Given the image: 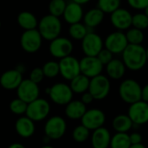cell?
I'll return each instance as SVG.
<instances>
[{
	"mask_svg": "<svg viewBox=\"0 0 148 148\" xmlns=\"http://www.w3.org/2000/svg\"><path fill=\"white\" fill-rule=\"evenodd\" d=\"M49 112L50 105L49 101L42 98H37L28 103L25 114L34 122H36L46 119L49 114Z\"/></svg>",
	"mask_w": 148,
	"mask_h": 148,
	"instance_id": "cell-6",
	"label": "cell"
},
{
	"mask_svg": "<svg viewBox=\"0 0 148 148\" xmlns=\"http://www.w3.org/2000/svg\"><path fill=\"white\" fill-rule=\"evenodd\" d=\"M42 40L37 29L24 30L20 37V45L26 53L33 54L41 49Z\"/></svg>",
	"mask_w": 148,
	"mask_h": 148,
	"instance_id": "cell-8",
	"label": "cell"
},
{
	"mask_svg": "<svg viewBox=\"0 0 148 148\" xmlns=\"http://www.w3.org/2000/svg\"><path fill=\"white\" fill-rule=\"evenodd\" d=\"M97 58L100 60V62L106 66L108 62H110L113 59H114V54L112 52H110L108 49H103L101 50V52L97 55Z\"/></svg>",
	"mask_w": 148,
	"mask_h": 148,
	"instance_id": "cell-38",
	"label": "cell"
},
{
	"mask_svg": "<svg viewBox=\"0 0 148 148\" xmlns=\"http://www.w3.org/2000/svg\"><path fill=\"white\" fill-rule=\"evenodd\" d=\"M129 139H130L131 145L140 144L142 142V136L140 133H137V132H134V133L129 134Z\"/></svg>",
	"mask_w": 148,
	"mask_h": 148,
	"instance_id": "cell-40",
	"label": "cell"
},
{
	"mask_svg": "<svg viewBox=\"0 0 148 148\" xmlns=\"http://www.w3.org/2000/svg\"><path fill=\"white\" fill-rule=\"evenodd\" d=\"M59 62V69L60 75L68 81H71L73 78L81 74L80 69V61L73 56H69L60 59Z\"/></svg>",
	"mask_w": 148,
	"mask_h": 148,
	"instance_id": "cell-12",
	"label": "cell"
},
{
	"mask_svg": "<svg viewBox=\"0 0 148 148\" xmlns=\"http://www.w3.org/2000/svg\"><path fill=\"white\" fill-rule=\"evenodd\" d=\"M17 97L26 103H29L39 98L40 88L38 84L29 79H23L16 88Z\"/></svg>",
	"mask_w": 148,
	"mask_h": 148,
	"instance_id": "cell-15",
	"label": "cell"
},
{
	"mask_svg": "<svg viewBox=\"0 0 148 148\" xmlns=\"http://www.w3.org/2000/svg\"><path fill=\"white\" fill-rule=\"evenodd\" d=\"M132 26L141 30H145L148 28V17L144 12H138L133 15Z\"/></svg>",
	"mask_w": 148,
	"mask_h": 148,
	"instance_id": "cell-35",
	"label": "cell"
},
{
	"mask_svg": "<svg viewBox=\"0 0 148 148\" xmlns=\"http://www.w3.org/2000/svg\"><path fill=\"white\" fill-rule=\"evenodd\" d=\"M90 135V130H88L83 125H80L75 127L72 133V137L75 141L78 143L85 142Z\"/></svg>",
	"mask_w": 148,
	"mask_h": 148,
	"instance_id": "cell-34",
	"label": "cell"
},
{
	"mask_svg": "<svg viewBox=\"0 0 148 148\" xmlns=\"http://www.w3.org/2000/svg\"><path fill=\"white\" fill-rule=\"evenodd\" d=\"M44 74L42 71V69L40 67H36L34 68L30 73H29V80H31L32 82H34L36 84H39L40 82H42V80L44 79Z\"/></svg>",
	"mask_w": 148,
	"mask_h": 148,
	"instance_id": "cell-37",
	"label": "cell"
},
{
	"mask_svg": "<svg viewBox=\"0 0 148 148\" xmlns=\"http://www.w3.org/2000/svg\"><path fill=\"white\" fill-rule=\"evenodd\" d=\"M111 82L108 76L101 74L90 79L88 92L95 100L101 101L105 99L110 92Z\"/></svg>",
	"mask_w": 148,
	"mask_h": 148,
	"instance_id": "cell-4",
	"label": "cell"
},
{
	"mask_svg": "<svg viewBox=\"0 0 148 148\" xmlns=\"http://www.w3.org/2000/svg\"><path fill=\"white\" fill-rule=\"evenodd\" d=\"M121 0H98L97 7L105 14H111L121 7Z\"/></svg>",
	"mask_w": 148,
	"mask_h": 148,
	"instance_id": "cell-31",
	"label": "cell"
},
{
	"mask_svg": "<svg viewBox=\"0 0 148 148\" xmlns=\"http://www.w3.org/2000/svg\"><path fill=\"white\" fill-rule=\"evenodd\" d=\"M105 13L98 7L88 10L83 16V23L90 29L93 30L95 28L99 26L104 20Z\"/></svg>",
	"mask_w": 148,
	"mask_h": 148,
	"instance_id": "cell-21",
	"label": "cell"
},
{
	"mask_svg": "<svg viewBox=\"0 0 148 148\" xmlns=\"http://www.w3.org/2000/svg\"><path fill=\"white\" fill-rule=\"evenodd\" d=\"M127 115L134 126H141L148 123V102L142 100L130 104Z\"/></svg>",
	"mask_w": 148,
	"mask_h": 148,
	"instance_id": "cell-14",
	"label": "cell"
},
{
	"mask_svg": "<svg viewBox=\"0 0 148 148\" xmlns=\"http://www.w3.org/2000/svg\"><path fill=\"white\" fill-rule=\"evenodd\" d=\"M110 132L101 127L93 131L91 135V144L93 148H108L111 141Z\"/></svg>",
	"mask_w": 148,
	"mask_h": 148,
	"instance_id": "cell-20",
	"label": "cell"
},
{
	"mask_svg": "<svg viewBox=\"0 0 148 148\" xmlns=\"http://www.w3.org/2000/svg\"><path fill=\"white\" fill-rule=\"evenodd\" d=\"M15 128L17 134L22 138H29L36 131L35 122L27 116H22L17 119Z\"/></svg>",
	"mask_w": 148,
	"mask_h": 148,
	"instance_id": "cell-22",
	"label": "cell"
},
{
	"mask_svg": "<svg viewBox=\"0 0 148 148\" xmlns=\"http://www.w3.org/2000/svg\"><path fill=\"white\" fill-rule=\"evenodd\" d=\"M23 74L16 69L4 71L0 76V85L6 90H14L23 81Z\"/></svg>",
	"mask_w": 148,
	"mask_h": 148,
	"instance_id": "cell-18",
	"label": "cell"
},
{
	"mask_svg": "<svg viewBox=\"0 0 148 148\" xmlns=\"http://www.w3.org/2000/svg\"><path fill=\"white\" fill-rule=\"evenodd\" d=\"M132 13L126 8L120 7L110 14V23L116 30L125 31L132 27Z\"/></svg>",
	"mask_w": 148,
	"mask_h": 148,
	"instance_id": "cell-13",
	"label": "cell"
},
{
	"mask_svg": "<svg viewBox=\"0 0 148 148\" xmlns=\"http://www.w3.org/2000/svg\"><path fill=\"white\" fill-rule=\"evenodd\" d=\"M86 111L87 106L79 100H72L66 105L65 108V114L71 120L82 119Z\"/></svg>",
	"mask_w": 148,
	"mask_h": 148,
	"instance_id": "cell-24",
	"label": "cell"
},
{
	"mask_svg": "<svg viewBox=\"0 0 148 148\" xmlns=\"http://www.w3.org/2000/svg\"><path fill=\"white\" fill-rule=\"evenodd\" d=\"M65 1H67V0H65Z\"/></svg>",
	"mask_w": 148,
	"mask_h": 148,
	"instance_id": "cell-51",
	"label": "cell"
},
{
	"mask_svg": "<svg viewBox=\"0 0 148 148\" xmlns=\"http://www.w3.org/2000/svg\"><path fill=\"white\" fill-rule=\"evenodd\" d=\"M67 124L65 120L61 116L50 117L45 123L44 133L45 135L51 140L61 139L66 132Z\"/></svg>",
	"mask_w": 148,
	"mask_h": 148,
	"instance_id": "cell-11",
	"label": "cell"
},
{
	"mask_svg": "<svg viewBox=\"0 0 148 148\" xmlns=\"http://www.w3.org/2000/svg\"><path fill=\"white\" fill-rule=\"evenodd\" d=\"M71 1H73L75 3H77L81 4V5H83V4H86V3H89L91 0H71Z\"/></svg>",
	"mask_w": 148,
	"mask_h": 148,
	"instance_id": "cell-45",
	"label": "cell"
},
{
	"mask_svg": "<svg viewBox=\"0 0 148 148\" xmlns=\"http://www.w3.org/2000/svg\"><path fill=\"white\" fill-rule=\"evenodd\" d=\"M62 28V25L60 17L48 14L38 20L36 29L41 34L42 39L50 42L61 35Z\"/></svg>",
	"mask_w": 148,
	"mask_h": 148,
	"instance_id": "cell-2",
	"label": "cell"
},
{
	"mask_svg": "<svg viewBox=\"0 0 148 148\" xmlns=\"http://www.w3.org/2000/svg\"><path fill=\"white\" fill-rule=\"evenodd\" d=\"M8 148H26L23 145L20 144V143H13L11 144Z\"/></svg>",
	"mask_w": 148,
	"mask_h": 148,
	"instance_id": "cell-44",
	"label": "cell"
},
{
	"mask_svg": "<svg viewBox=\"0 0 148 148\" xmlns=\"http://www.w3.org/2000/svg\"><path fill=\"white\" fill-rule=\"evenodd\" d=\"M94 100H95L94 97L92 96V95H91L88 91L83 93L82 95V99H81V101H82L86 106L88 105V104H90V103H92Z\"/></svg>",
	"mask_w": 148,
	"mask_h": 148,
	"instance_id": "cell-41",
	"label": "cell"
},
{
	"mask_svg": "<svg viewBox=\"0 0 148 148\" xmlns=\"http://www.w3.org/2000/svg\"><path fill=\"white\" fill-rule=\"evenodd\" d=\"M144 13L147 15V16L148 17V6L146 8V9H145V10H144Z\"/></svg>",
	"mask_w": 148,
	"mask_h": 148,
	"instance_id": "cell-47",
	"label": "cell"
},
{
	"mask_svg": "<svg viewBox=\"0 0 148 148\" xmlns=\"http://www.w3.org/2000/svg\"><path fill=\"white\" fill-rule=\"evenodd\" d=\"M126 36L129 44H142L145 40V34L143 30L134 27H131L127 30Z\"/></svg>",
	"mask_w": 148,
	"mask_h": 148,
	"instance_id": "cell-30",
	"label": "cell"
},
{
	"mask_svg": "<svg viewBox=\"0 0 148 148\" xmlns=\"http://www.w3.org/2000/svg\"><path fill=\"white\" fill-rule=\"evenodd\" d=\"M127 68L121 59L114 58L106 65V72L108 77L113 80H120L126 74Z\"/></svg>",
	"mask_w": 148,
	"mask_h": 148,
	"instance_id": "cell-23",
	"label": "cell"
},
{
	"mask_svg": "<svg viewBox=\"0 0 148 148\" xmlns=\"http://www.w3.org/2000/svg\"><path fill=\"white\" fill-rule=\"evenodd\" d=\"M0 27H1V23H0Z\"/></svg>",
	"mask_w": 148,
	"mask_h": 148,
	"instance_id": "cell-50",
	"label": "cell"
},
{
	"mask_svg": "<svg viewBox=\"0 0 148 148\" xmlns=\"http://www.w3.org/2000/svg\"><path fill=\"white\" fill-rule=\"evenodd\" d=\"M146 51H147V62H148V47L146 49Z\"/></svg>",
	"mask_w": 148,
	"mask_h": 148,
	"instance_id": "cell-49",
	"label": "cell"
},
{
	"mask_svg": "<svg viewBox=\"0 0 148 148\" xmlns=\"http://www.w3.org/2000/svg\"><path fill=\"white\" fill-rule=\"evenodd\" d=\"M16 70H18L20 73H23L24 72V70H25V67H24V65L23 64V63H20V64H18L17 66H16Z\"/></svg>",
	"mask_w": 148,
	"mask_h": 148,
	"instance_id": "cell-43",
	"label": "cell"
},
{
	"mask_svg": "<svg viewBox=\"0 0 148 148\" xmlns=\"http://www.w3.org/2000/svg\"><path fill=\"white\" fill-rule=\"evenodd\" d=\"M129 148H146V147H145L142 143H140V144H134V145H131Z\"/></svg>",
	"mask_w": 148,
	"mask_h": 148,
	"instance_id": "cell-46",
	"label": "cell"
},
{
	"mask_svg": "<svg viewBox=\"0 0 148 148\" xmlns=\"http://www.w3.org/2000/svg\"><path fill=\"white\" fill-rule=\"evenodd\" d=\"M112 127L116 133H127L134 127V123L127 114H118L114 118Z\"/></svg>",
	"mask_w": 148,
	"mask_h": 148,
	"instance_id": "cell-26",
	"label": "cell"
},
{
	"mask_svg": "<svg viewBox=\"0 0 148 148\" xmlns=\"http://www.w3.org/2000/svg\"><path fill=\"white\" fill-rule=\"evenodd\" d=\"M129 7L135 10H144L148 6V0H127Z\"/></svg>",
	"mask_w": 148,
	"mask_h": 148,
	"instance_id": "cell-39",
	"label": "cell"
},
{
	"mask_svg": "<svg viewBox=\"0 0 148 148\" xmlns=\"http://www.w3.org/2000/svg\"><path fill=\"white\" fill-rule=\"evenodd\" d=\"M81 121L82 125L86 127L88 130L94 131L103 127L106 121V115L101 109L92 108L85 112Z\"/></svg>",
	"mask_w": 148,
	"mask_h": 148,
	"instance_id": "cell-17",
	"label": "cell"
},
{
	"mask_svg": "<svg viewBox=\"0 0 148 148\" xmlns=\"http://www.w3.org/2000/svg\"><path fill=\"white\" fill-rule=\"evenodd\" d=\"M130 146L131 142L127 133H116L111 137L110 148H129Z\"/></svg>",
	"mask_w": 148,
	"mask_h": 148,
	"instance_id": "cell-29",
	"label": "cell"
},
{
	"mask_svg": "<svg viewBox=\"0 0 148 148\" xmlns=\"http://www.w3.org/2000/svg\"><path fill=\"white\" fill-rule=\"evenodd\" d=\"M67 5V2L65 0H50L49 3V12L50 15L60 17L63 15Z\"/></svg>",
	"mask_w": 148,
	"mask_h": 148,
	"instance_id": "cell-32",
	"label": "cell"
},
{
	"mask_svg": "<svg viewBox=\"0 0 148 148\" xmlns=\"http://www.w3.org/2000/svg\"><path fill=\"white\" fill-rule=\"evenodd\" d=\"M84 16V10L82 8V5L75 3L73 1L67 3L65 10L63 12V19L64 21L70 24L80 23L83 19Z\"/></svg>",
	"mask_w": 148,
	"mask_h": 148,
	"instance_id": "cell-19",
	"label": "cell"
},
{
	"mask_svg": "<svg viewBox=\"0 0 148 148\" xmlns=\"http://www.w3.org/2000/svg\"><path fill=\"white\" fill-rule=\"evenodd\" d=\"M50 100L57 105H67L73 100L74 93L70 86L64 82H57L47 89Z\"/></svg>",
	"mask_w": 148,
	"mask_h": 148,
	"instance_id": "cell-5",
	"label": "cell"
},
{
	"mask_svg": "<svg viewBox=\"0 0 148 148\" xmlns=\"http://www.w3.org/2000/svg\"><path fill=\"white\" fill-rule=\"evenodd\" d=\"M128 44L126 33L121 30L111 32L104 40V48L108 49L114 55L121 54Z\"/></svg>",
	"mask_w": 148,
	"mask_h": 148,
	"instance_id": "cell-10",
	"label": "cell"
},
{
	"mask_svg": "<svg viewBox=\"0 0 148 148\" xmlns=\"http://www.w3.org/2000/svg\"><path fill=\"white\" fill-rule=\"evenodd\" d=\"M108 148H109V147H108Z\"/></svg>",
	"mask_w": 148,
	"mask_h": 148,
	"instance_id": "cell-52",
	"label": "cell"
},
{
	"mask_svg": "<svg viewBox=\"0 0 148 148\" xmlns=\"http://www.w3.org/2000/svg\"><path fill=\"white\" fill-rule=\"evenodd\" d=\"M104 65L100 62L97 56H85L80 60L81 74L86 75L89 79L101 75L103 71Z\"/></svg>",
	"mask_w": 148,
	"mask_h": 148,
	"instance_id": "cell-16",
	"label": "cell"
},
{
	"mask_svg": "<svg viewBox=\"0 0 148 148\" xmlns=\"http://www.w3.org/2000/svg\"><path fill=\"white\" fill-rule=\"evenodd\" d=\"M103 49L104 40L99 34L94 32V30L88 31L82 40V50L87 56H97Z\"/></svg>",
	"mask_w": 148,
	"mask_h": 148,
	"instance_id": "cell-7",
	"label": "cell"
},
{
	"mask_svg": "<svg viewBox=\"0 0 148 148\" xmlns=\"http://www.w3.org/2000/svg\"><path fill=\"white\" fill-rule=\"evenodd\" d=\"M28 103L23 101V100L19 99L18 97L16 99H13L10 103V111L17 115L25 114L27 110Z\"/></svg>",
	"mask_w": 148,
	"mask_h": 148,
	"instance_id": "cell-36",
	"label": "cell"
},
{
	"mask_svg": "<svg viewBox=\"0 0 148 148\" xmlns=\"http://www.w3.org/2000/svg\"><path fill=\"white\" fill-rule=\"evenodd\" d=\"M88 31H90V29L82 22L70 24L69 28V34L70 37L77 41H82Z\"/></svg>",
	"mask_w": 148,
	"mask_h": 148,
	"instance_id": "cell-28",
	"label": "cell"
},
{
	"mask_svg": "<svg viewBox=\"0 0 148 148\" xmlns=\"http://www.w3.org/2000/svg\"><path fill=\"white\" fill-rule=\"evenodd\" d=\"M74 44L72 41L64 36H58L49 42V51L56 59H62L72 54Z\"/></svg>",
	"mask_w": 148,
	"mask_h": 148,
	"instance_id": "cell-9",
	"label": "cell"
},
{
	"mask_svg": "<svg viewBox=\"0 0 148 148\" xmlns=\"http://www.w3.org/2000/svg\"><path fill=\"white\" fill-rule=\"evenodd\" d=\"M16 22L18 25L24 30L36 29L38 25V20L36 16L32 12L27 10L21 11L17 15Z\"/></svg>",
	"mask_w": 148,
	"mask_h": 148,
	"instance_id": "cell-25",
	"label": "cell"
},
{
	"mask_svg": "<svg viewBox=\"0 0 148 148\" xmlns=\"http://www.w3.org/2000/svg\"><path fill=\"white\" fill-rule=\"evenodd\" d=\"M141 90L142 87L137 81L126 79L120 84L119 95L124 102L133 104L141 100Z\"/></svg>",
	"mask_w": 148,
	"mask_h": 148,
	"instance_id": "cell-3",
	"label": "cell"
},
{
	"mask_svg": "<svg viewBox=\"0 0 148 148\" xmlns=\"http://www.w3.org/2000/svg\"><path fill=\"white\" fill-rule=\"evenodd\" d=\"M41 148H54L53 147H51V146H44V147H42Z\"/></svg>",
	"mask_w": 148,
	"mask_h": 148,
	"instance_id": "cell-48",
	"label": "cell"
},
{
	"mask_svg": "<svg viewBox=\"0 0 148 148\" xmlns=\"http://www.w3.org/2000/svg\"><path fill=\"white\" fill-rule=\"evenodd\" d=\"M141 100L148 102V83L146 84L141 90Z\"/></svg>",
	"mask_w": 148,
	"mask_h": 148,
	"instance_id": "cell-42",
	"label": "cell"
},
{
	"mask_svg": "<svg viewBox=\"0 0 148 148\" xmlns=\"http://www.w3.org/2000/svg\"><path fill=\"white\" fill-rule=\"evenodd\" d=\"M69 82H70L69 86H70L73 93L82 95L83 93L88 91L90 79L88 77H87L86 75L80 74Z\"/></svg>",
	"mask_w": 148,
	"mask_h": 148,
	"instance_id": "cell-27",
	"label": "cell"
},
{
	"mask_svg": "<svg viewBox=\"0 0 148 148\" xmlns=\"http://www.w3.org/2000/svg\"><path fill=\"white\" fill-rule=\"evenodd\" d=\"M121 60L127 69L139 71L147 62L146 48L142 44H128L121 53Z\"/></svg>",
	"mask_w": 148,
	"mask_h": 148,
	"instance_id": "cell-1",
	"label": "cell"
},
{
	"mask_svg": "<svg viewBox=\"0 0 148 148\" xmlns=\"http://www.w3.org/2000/svg\"><path fill=\"white\" fill-rule=\"evenodd\" d=\"M44 76L47 78H55L60 75L59 62L56 61H48L42 66Z\"/></svg>",
	"mask_w": 148,
	"mask_h": 148,
	"instance_id": "cell-33",
	"label": "cell"
}]
</instances>
